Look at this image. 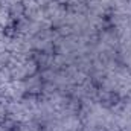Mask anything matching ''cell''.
Returning <instances> with one entry per match:
<instances>
[{
	"label": "cell",
	"instance_id": "obj_1",
	"mask_svg": "<svg viewBox=\"0 0 131 131\" xmlns=\"http://www.w3.org/2000/svg\"><path fill=\"white\" fill-rule=\"evenodd\" d=\"M9 60H11V52H0V69L6 67L9 64Z\"/></svg>",
	"mask_w": 131,
	"mask_h": 131
}]
</instances>
